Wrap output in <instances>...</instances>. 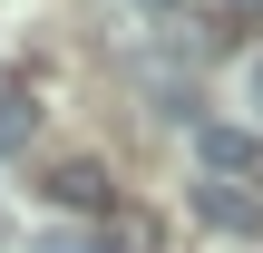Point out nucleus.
Returning a JSON list of instances; mask_svg holds the SVG:
<instances>
[{
	"label": "nucleus",
	"mask_w": 263,
	"mask_h": 253,
	"mask_svg": "<svg viewBox=\"0 0 263 253\" xmlns=\"http://www.w3.org/2000/svg\"><path fill=\"white\" fill-rule=\"evenodd\" d=\"M29 137H39V98H29L20 78H0V156H20Z\"/></svg>",
	"instance_id": "obj_4"
},
{
	"label": "nucleus",
	"mask_w": 263,
	"mask_h": 253,
	"mask_svg": "<svg viewBox=\"0 0 263 253\" xmlns=\"http://www.w3.org/2000/svg\"><path fill=\"white\" fill-rule=\"evenodd\" d=\"M49 195L78 205V215H98V205H107V166H98V156H68V166L49 176Z\"/></svg>",
	"instance_id": "obj_3"
},
{
	"label": "nucleus",
	"mask_w": 263,
	"mask_h": 253,
	"mask_svg": "<svg viewBox=\"0 0 263 253\" xmlns=\"http://www.w3.org/2000/svg\"><path fill=\"white\" fill-rule=\"evenodd\" d=\"M29 253H107V234H88V224H78V234H39Z\"/></svg>",
	"instance_id": "obj_5"
},
{
	"label": "nucleus",
	"mask_w": 263,
	"mask_h": 253,
	"mask_svg": "<svg viewBox=\"0 0 263 253\" xmlns=\"http://www.w3.org/2000/svg\"><path fill=\"white\" fill-rule=\"evenodd\" d=\"M195 215H205L215 234H263V195H244L234 176H205V185H195Z\"/></svg>",
	"instance_id": "obj_1"
},
{
	"label": "nucleus",
	"mask_w": 263,
	"mask_h": 253,
	"mask_svg": "<svg viewBox=\"0 0 263 253\" xmlns=\"http://www.w3.org/2000/svg\"><path fill=\"white\" fill-rule=\"evenodd\" d=\"M244 107H254V117H263V49H254V59H244Z\"/></svg>",
	"instance_id": "obj_6"
},
{
	"label": "nucleus",
	"mask_w": 263,
	"mask_h": 253,
	"mask_svg": "<svg viewBox=\"0 0 263 253\" xmlns=\"http://www.w3.org/2000/svg\"><path fill=\"white\" fill-rule=\"evenodd\" d=\"M195 156H205V176H263V146L244 137V127H195Z\"/></svg>",
	"instance_id": "obj_2"
},
{
	"label": "nucleus",
	"mask_w": 263,
	"mask_h": 253,
	"mask_svg": "<svg viewBox=\"0 0 263 253\" xmlns=\"http://www.w3.org/2000/svg\"><path fill=\"white\" fill-rule=\"evenodd\" d=\"M137 10H146V20H185L195 0H137Z\"/></svg>",
	"instance_id": "obj_7"
}]
</instances>
